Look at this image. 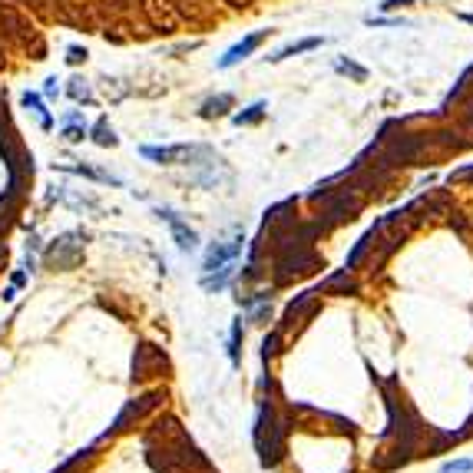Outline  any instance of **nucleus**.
<instances>
[{"label": "nucleus", "mask_w": 473, "mask_h": 473, "mask_svg": "<svg viewBox=\"0 0 473 473\" xmlns=\"http://www.w3.org/2000/svg\"><path fill=\"white\" fill-rule=\"evenodd\" d=\"M83 239L87 232H67L60 239H54L44 249V265L54 272H70L83 262Z\"/></svg>", "instance_id": "obj_1"}, {"label": "nucleus", "mask_w": 473, "mask_h": 473, "mask_svg": "<svg viewBox=\"0 0 473 473\" xmlns=\"http://www.w3.org/2000/svg\"><path fill=\"white\" fill-rule=\"evenodd\" d=\"M146 156V159H156L162 162V166H199L202 159H215V152L209 149V146H143L139 149Z\"/></svg>", "instance_id": "obj_2"}, {"label": "nucleus", "mask_w": 473, "mask_h": 473, "mask_svg": "<svg viewBox=\"0 0 473 473\" xmlns=\"http://www.w3.org/2000/svg\"><path fill=\"white\" fill-rule=\"evenodd\" d=\"M162 397H166L162 391H149V394H143V397H136V401H129V404L123 407V414H119V417L113 420V427L107 430V437H109V434H123V430H129L133 424H139V420H143L146 414L159 407Z\"/></svg>", "instance_id": "obj_3"}, {"label": "nucleus", "mask_w": 473, "mask_h": 473, "mask_svg": "<svg viewBox=\"0 0 473 473\" xmlns=\"http://www.w3.org/2000/svg\"><path fill=\"white\" fill-rule=\"evenodd\" d=\"M170 371V357L162 355V348H152V344H139L133 357V377L136 381H146L152 375H166Z\"/></svg>", "instance_id": "obj_4"}, {"label": "nucleus", "mask_w": 473, "mask_h": 473, "mask_svg": "<svg viewBox=\"0 0 473 473\" xmlns=\"http://www.w3.org/2000/svg\"><path fill=\"white\" fill-rule=\"evenodd\" d=\"M156 215H159L162 222H170V229H172V235H176V245L182 252H196L199 249V235L192 232V229H189L186 222H182V219H179L176 212H172L170 206H159L156 209Z\"/></svg>", "instance_id": "obj_5"}, {"label": "nucleus", "mask_w": 473, "mask_h": 473, "mask_svg": "<svg viewBox=\"0 0 473 473\" xmlns=\"http://www.w3.org/2000/svg\"><path fill=\"white\" fill-rule=\"evenodd\" d=\"M265 36H268V30H259V34L245 36L242 44H235L232 50H229V54H225L222 60H219V70H229V67H235V63H239V60H245V57H249L252 50H259L262 40H265Z\"/></svg>", "instance_id": "obj_6"}, {"label": "nucleus", "mask_w": 473, "mask_h": 473, "mask_svg": "<svg viewBox=\"0 0 473 473\" xmlns=\"http://www.w3.org/2000/svg\"><path fill=\"white\" fill-rule=\"evenodd\" d=\"M318 295H357V282L351 278V272H334L331 278H324L318 285Z\"/></svg>", "instance_id": "obj_7"}, {"label": "nucleus", "mask_w": 473, "mask_h": 473, "mask_svg": "<svg viewBox=\"0 0 473 473\" xmlns=\"http://www.w3.org/2000/svg\"><path fill=\"white\" fill-rule=\"evenodd\" d=\"M24 109H30V113H36V119H40V126L44 129H54V117H50V109H46V103H44V97L40 93H24Z\"/></svg>", "instance_id": "obj_8"}, {"label": "nucleus", "mask_w": 473, "mask_h": 473, "mask_svg": "<svg viewBox=\"0 0 473 473\" xmlns=\"http://www.w3.org/2000/svg\"><path fill=\"white\" fill-rule=\"evenodd\" d=\"M314 46H322V36H308V40H298V44H288L282 46L275 57H268L272 63H282L288 60V57H295V54H304V50H314Z\"/></svg>", "instance_id": "obj_9"}, {"label": "nucleus", "mask_w": 473, "mask_h": 473, "mask_svg": "<svg viewBox=\"0 0 473 473\" xmlns=\"http://www.w3.org/2000/svg\"><path fill=\"white\" fill-rule=\"evenodd\" d=\"M232 103H235V99L229 97V93H219V97H212V99H206V103H202V117H206V119L225 117V113L232 109Z\"/></svg>", "instance_id": "obj_10"}, {"label": "nucleus", "mask_w": 473, "mask_h": 473, "mask_svg": "<svg viewBox=\"0 0 473 473\" xmlns=\"http://www.w3.org/2000/svg\"><path fill=\"white\" fill-rule=\"evenodd\" d=\"M89 136H93V143H97V146H117L119 143V136L113 133V126L107 123V117L97 119V126L89 129Z\"/></svg>", "instance_id": "obj_11"}, {"label": "nucleus", "mask_w": 473, "mask_h": 473, "mask_svg": "<svg viewBox=\"0 0 473 473\" xmlns=\"http://www.w3.org/2000/svg\"><path fill=\"white\" fill-rule=\"evenodd\" d=\"M60 136L67 139V143H83V139L89 136V126L83 123V119H80V123H63V133Z\"/></svg>", "instance_id": "obj_12"}, {"label": "nucleus", "mask_w": 473, "mask_h": 473, "mask_svg": "<svg viewBox=\"0 0 473 473\" xmlns=\"http://www.w3.org/2000/svg\"><path fill=\"white\" fill-rule=\"evenodd\" d=\"M67 93H70V99H77V103H93V93H89V83L87 80H70V87H67Z\"/></svg>", "instance_id": "obj_13"}, {"label": "nucleus", "mask_w": 473, "mask_h": 473, "mask_svg": "<svg viewBox=\"0 0 473 473\" xmlns=\"http://www.w3.org/2000/svg\"><path fill=\"white\" fill-rule=\"evenodd\" d=\"M282 331H272V334H265V341H262V361H268V357H275L278 351H282Z\"/></svg>", "instance_id": "obj_14"}, {"label": "nucleus", "mask_w": 473, "mask_h": 473, "mask_svg": "<svg viewBox=\"0 0 473 473\" xmlns=\"http://www.w3.org/2000/svg\"><path fill=\"white\" fill-rule=\"evenodd\" d=\"M338 73L351 77L355 83H365L367 80V70H365V67H357V63H351V60H338Z\"/></svg>", "instance_id": "obj_15"}, {"label": "nucleus", "mask_w": 473, "mask_h": 473, "mask_svg": "<svg viewBox=\"0 0 473 473\" xmlns=\"http://www.w3.org/2000/svg\"><path fill=\"white\" fill-rule=\"evenodd\" d=\"M262 117H265V103H252V107L245 109V113H239V117H235V123H239V126H245V123H259Z\"/></svg>", "instance_id": "obj_16"}, {"label": "nucleus", "mask_w": 473, "mask_h": 473, "mask_svg": "<svg viewBox=\"0 0 473 473\" xmlns=\"http://www.w3.org/2000/svg\"><path fill=\"white\" fill-rule=\"evenodd\" d=\"M239 344H242V318L232 324V338H229V357H232V365H239Z\"/></svg>", "instance_id": "obj_17"}, {"label": "nucleus", "mask_w": 473, "mask_h": 473, "mask_svg": "<svg viewBox=\"0 0 473 473\" xmlns=\"http://www.w3.org/2000/svg\"><path fill=\"white\" fill-rule=\"evenodd\" d=\"M473 460H450V464L440 467V473H470Z\"/></svg>", "instance_id": "obj_18"}, {"label": "nucleus", "mask_w": 473, "mask_h": 473, "mask_svg": "<svg viewBox=\"0 0 473 473\" xmlns=\"http://www.w3.org/2000/svg\"><path fill=\"white\" fill-rule=\"evenodd\" d=\"M139 0H107L109 14H126V10H136Z\"/></svg>", "instance_id": "obj_19"}, {"label": "nucleus", "mask_w": 473, "mask_h": 473, "mask_svg": "<svg viewBox=\"0 0 473 473\" xmlns=\"http://www.w3.org/2000/svg\"><path fill=\"white\" fill-rule=\"evenodd\" d=\"M83 60H87V50H83V46H70V50H67V63L77 67V63H83Z\"/></svg>", "instance_id": "obj_20"}, {"label": "nucleus", "mask_w": 473, "mask_h": 473, "mask_svg": "<svg viewBox=\"0 0 473 473\" xmlns=\"http://www.w3.org/2000/svg\"><path fill=\"white\" fill-rule=\"evenodd\" d=\"M57 83H60V80H57V77H46V83H44V97H50V99L60 97V87H57Z\"/></svg>", "instance_id": "obj_21"}, {"label": "nucleus", "mask_w": 473, "mask_h": 473, "mask_svg": "<svg viewBox=\"0 0 473 473\" xmlns=\"http://www.w3.org/2000/svg\"><path fill=\"white\" fill-rule=\"evenodd\" d=\"M407 4H414V0H385L381 7H385V10H394V7H407Z\"/></svg>", "instance_id": "obj_22"}, {"label": "nucleus", "mask_w": 473, "mask_h": 473, "mask_svg": "<svg viewBox=\"0 0 473 473\" xmlns=\"http://www.w3.org/2000/svg\"><path fill=\"white\" fill-rule=\"evenodd\" d=\"M225 4H229V7H249V4H252V0H225Z\"/></svg>", "instance_id": "obj_23"}, {"label": "nucleus", "mask_w": 473, "mask_h": 473, "mask_svg": "<svg viewBox=\"0 0 473 473\" xmlns=\"http://www.w3.org/2000/svg\"><path fill=\"white\" fill-rule=\"evenodd\" d=\"M464 20H467V24H473V14H464Z\"/></svg>", "instance_id": "obj_24"}]
</instances>
